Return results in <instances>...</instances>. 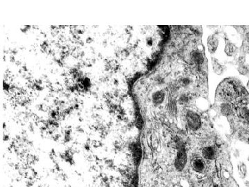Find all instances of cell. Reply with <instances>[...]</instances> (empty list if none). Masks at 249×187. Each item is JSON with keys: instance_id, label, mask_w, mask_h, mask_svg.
Segmentation results:
<instances>
[{"instance_id": "8fae6325", "label": "cell", "mask_w": 249, "mask_h": 187, "mask_svg": "<svg viewBox=\"0 0 249 187\" xmlns=\"http://www.w3.org/2000/svg\"><path fill=\"white\" fill-rule=\"evenodd\" d=\"M222 113L224 115H230L232 113V110L229 105L226 103H223L221 106Z\"/></svg>"}, {"instance_id": "e0dca14e", "label": "cell", "mask_w": 249, "mask_h": 187, "mask_svg": "<svg viewBox=\"0 0 249 187\" xmlns=\"http://www.w3.org/2000/svg\"><path fill=\"white\" fill-rule=\"evenodd\" d=\"M189 83V80L188 79H184V85H187Z\"/></svg>"}, {"instance_id": "6da1fadb", "label": "cell", "mask_w": 249, "mask_h": 187, "mask_svg": "<svg viewBox=\"0 0 249 187\" xmlns=\"http://www.w3.org/2000/svg\"><path fill=\"white\" fill-rule=\"evenodd\" d=\"M219 94L223 100L231 101L239 96V91L231 81H226L219 87Z\"/></svg>"}, {"instance_id": "3957f363", "label": "cell", "mask_w": 249, "mask_h": 187, "mask_svg": "<svg viewBox=\"0 0 249 187\" xmlns=\"http://www.w3.org/2000/svg\"><path fill=\"white\" fill-rule=\"evenodd\" d=\"M187 163V154L184 148L179 149V150L176 155L175 161V166L176 169L178 171H181L184 169V168Z\"/></svg>"}, {"instance_id": "d6986e66", "label": "cell", "mask_w": 249, "mask_h": 187, "mask_svg": "<svg viewBox=\"0 0 249 187\" xmlns=\"http://www.w3.org/2000/svg\"><path fill=\"white\" fill-rule=\"evenodd\" d=\"M248 160L249 161V157H248Z\"/></svg>"}, {"instance_id": "5bb4252c", "label": "cell", "mask_w": 249, "mask_h": 187, "mask_svg": "<svg viewBox=\"0 0 249 187\" xmlns=\"http://www.w3.org/2000/svg\"><path fill=\"white\" fill-rule=\"evenodd\" d=\"M239 112H240L241 115L244 117V118H248L249 117V109L246 107H242L239 109Z\"/></svg>"}, {"instance_id": "ffe728a7", "label": "cell", "mask_w": 249, "mask_h": 187, "mask_svg": "<svg viewBox=\"0 0 249 187\" xmlns=\"http://www.w3.org/2000/svg\"><path fill=\"white\" fill-rule=\"evenodd\" d=\"M248 143H249V137H248Z\"/></svg>"}, {"instance_id": "30bf717a", "label": "cell", "mask_w": 249, "mask_h": 187, "mask_svg": "<svg viewBox=\"0 0 249 187\" xmlns=\"http://www.w3.org/2000/svg\"><path fill=\"white\" fill-rule=\"evenodd\" d=\"M168 111L170 115H172V116L176 115V112H177V108H176V103L174 101H171L169 103L168 107Z\"/></svg>"}, {"instance_id": "2e32d148", "label": "cell", "mask_w": 249, "mask_h": 187, "mask_svg": "<svg viewBox=\"0 0 249 187\" xmlns=\"http://www.w3.org/2000/svg\"><path fill=\"white\" fill-rule=\"evenodd\" d=\"M241 170L242 171V172H243V173H246V171H247V169H246V166H245V164H242V165L241 166Z\"/></svg>"}, {"instance_id": "52a82bcc", "label": "cell", "mask_w": 249, "mask_h": 187, "mask_svg": "<svg viewBox=\"0 0 249 187\" xmlns=\"http://www.w3.org/2000/svg\"><path fill=\"white\" fill-rule=\"evenodd\" d=\"M191 58L193 60V62L197 65H201L204 62V58L202 53L199 52H193L191 54Z\"/></svg>"}, {"instance_id": "7a4b0ae2", "label": "cell", "mask_w": 249, "mask_h": 187, "mask_svg": "<svg viewBox=\"0 0 249 187\" xmlns=\"http://www.w3.org/2000/svg\"><path fill=\"white\" fill-rule=\"evenodd\" d=\"M187 123L192 130H197L201 127V119L197 113L193 111H188L186 115Z\"/></svg>"}, {"instance_id": "8992f818", "label": "cell", "mask_w": 249, "mask_h": 187, "mask_svg": "<svg viewBox=\"0 0 249 187\" xmlns=\"http://www.w3.org/2000/svg\"><path fill=\"white\" fill-rule=\"evenodd\" d=\"M202 155L204 159L212 160L215 157V151L212 147H205L202 150Z\"/></svg>"}, {"instance_id": "7c38bea8", "label": "cell", "mask_w": 249, "mask_h": 187, "mask_svg": "<svg viewBox=\"0 0 249 187\" xmlns=\"http://www.w3.org/2000/svg\"><path fill=\"white\" fill-rule=\"evenodd\" d=\"M213 69L216 74H220L222 71V66L221 65H219L218 62L216 61H213Z\"/></svg>"}, {"instance_id": "277c9868", "label": "cell", "mask_w": 249, "mask_h": 187, "mask_svg": "<svg viewBox=\"0 0 249 187\" xmlns=\"http://www.w3.org/2000/svg\"><path fill=\"white\" fill-rule=\"evenodd\" d=\"M131 150L133 153V157L134 163L136 164H139V161L141 160V155H142V151L139 144H133L132 145Z\"/></svg>"}, {"instance_id": "9c48e42d", "label": "cell", "mask_w": 249, "mask_h": 187, "mask_svg": "<svg viewBox=\"0 0 249 187\" xmlns=\"http://www.w3.org/2000/svg\"><path fill=\"white\" fill-rule=\"evenodd\" d=\"M165 99V93L163 91H159L154 93L152 97L153 103L156 105H159Z\"/></svg>"}, {"instance_id": "9a60e30c", "label": "cell", "mask_w": 249, "mask_h": 187, "mask_svg": "<svg viewBox=\"0 0 249 187\" xmlns=\"http://www.w3.org/2000/svg\"><path fill=\"white\" fill-rule=\"evenodd\" d=\"M188 97H186L185 95H182L180 98V99H179V101H180V103H186V102H188Z\"/></svg>"}, {"instance_id": "ba28073f", "label": "cell", "mask_w": 249, "mask_h": 187, "mask_svg": "<svg viewBox=\"0 0 249 187\" xmlns=\"http://www.w3.org/2000/svg\"><path fill=\"white\" fill-rule=\"evenodd\" d=\"M193 168L196 172H201L205 169V164L202 160L197 158L193 161Z\"/></svg>"}, {"instance_id": "5b68a950", "label": "cell", "mask_w": 249, "mask_h": 187, "mask_svg": "<svg viewBox=\"0 0 249 187\" xmlns=\"http://www.w3.org/2000/svg\"><path fill=\"white\" fill-rule=\"evenodd\" d=\"M219 44V41L217 37L215 36V35H212L210 36L208 39V50L210 53H214L217 49V47H218Z\"/></svg>"}, {"instance_id": "ac0fdd59", "label": "cell", "mask_w": 249, "mask_h": 187, "mask_svg": "<svg viewBox=\"0 0 249 187\" xmlns=\"http://www.w3.org/2000/svg\"><path fill=\"white\" fill-rule=\"evenodd\" d=\"M247 87L249 88V81H248V84H247Z\"/></svg>"}, {"instance_id": "4fadbf2b", "label": "cell", "mask_w": 249, "mask_h": 187, "mask_svg": "<svg viewBox=\"0 0 249 187\" xmlns=\"http://www.w3.org/2000/svg\"><path fill=\"white\" fill-rule=\"evenodd\" d=\"M235 46L233 45V44H228V45H226V49H225V52L228 55L231 56L232 55V53L235 52Z\"/></svg>"}]
</instances>
